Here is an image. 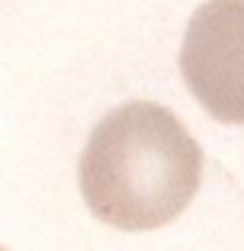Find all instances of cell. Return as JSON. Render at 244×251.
I'll return each mask as SVG.
<instances>
[{
	"mask_svg": "<svg viewBox=\"0 0 244 251\" xmlns=\"http://www.w3.org/2000/svg\"><path fill=\"white\" fill-rule=\"evenodd\" d=\"M77 177L100 222L122 232L161 229L200 190L202 148L164 103L129 100L93 126Z\"/></svg>",
	"mask_w": 244,
	"mask_h": 251,
	"instance_id": "6da1fadb",
	"label": "cell"
},
{
	"mask_svg": "<svg viewBox=\"0 0 244 251\" xmlns=\"http://www.w3.org/2000/svg\"><path fill=\"white\" fill-rule=\"evenodd\" d=\"M180 71L202 110L222 123H244V0H206L193 10Z\"/></svg>",
	"mask_w": 244,
	"mask_h": 251,
	"instance_id": "7a4b0ae2",
	"label": "cell"
},
{
	"mask_svg": "<svg viewBox=\"0 0 244 251\" xmlns=\"http://www.w3.org/2000/svg\"><path fill=\"white\" fill-rule=\"evenodd\" d=\"M0 251H3V248H0Z\"/></svg>",
	"mask_w": 244,
	"mask_h": 251,
	"instance_id": "3957f363",
	"label": "cell"
}]
</instances>
